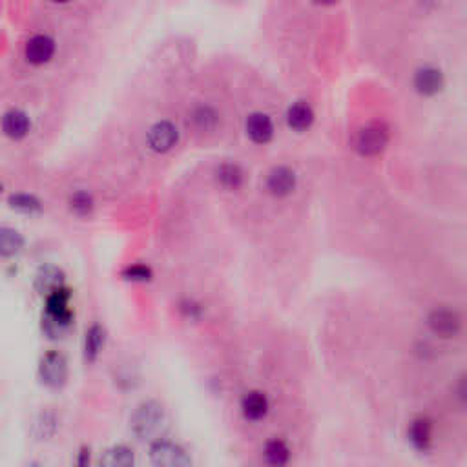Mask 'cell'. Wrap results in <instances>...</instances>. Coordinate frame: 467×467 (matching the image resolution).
<instances>
[{
	"label": "cell",
	"instance_id": "obj_6",
	"mask_svg": "<svg viewBox=\"0 0 467 467\" xmlns=\"http://www.w3.org/2000/svg\"><path fill=\"white\" fill-rule=\"evenodd\" d=\"M177 141H179V132L168 121L155 123L150 128V132H148V146L154 152H159V154L172 150L174 146L177 145Z\"/></svg>",
	"mask_w": 467,
	"mask_h": 467
},
{
	"label": "cell",
	"instance_id": "obj_23",
	"mask_svg": "<svg viewBox=\"0 0 467 467\" xmlns=\"http://www.w3.org/2000/svg\"><path fill=\"white\" fill-rule=\"evenodd\" d=\"M265 459L269 460L270 463H285L289 459V449L286 445L279 440H272L265 447Z\"/></svg>",
	"mask_w": 467,
	"mask_h": 467
},
{
	"label": "cell",
	"instance_id": "obj_16",
	"mask_svg": "<svg viewBox=\"0 0 467 467\" xmlns=\"http://www.w3.org/2000/svg\"><path fill=\"white\" fill-rule=\"evenodd\" d=\"M106 332L101 325H93L90 327L88 332H86V338H84V356L88 362H95L99 356V353L102 351V345H104Z\"/></svg>",
	"mask_w": 467,
	"mask_h": 467
},
{
	"label": "cell",
	"instance_id": "obj_7",
	"mask_svg": "<svg viewBox=\"0 0 467 467\" xmlns=\"http://www.w3.org/2000/svg\"><path fill=\"white\" fill-rule=\"evenodd\" d=\"M24 55H26L30 64L42 66V64L51 61L53 55H55V40L48 35L31 37V39L26 42Z\"/></svg>",
	"mask_w": 467,
	"mask_h": 467
},
{
	"label": "cell",
	"instance_id": "obj_10",
	"mask_svg": "<svg viewBox=\"0 0 467 467\" xmlns=\"http://www.w3.org/2000/svg\"><path fill=\"white\" fill-rule=\"evenodd\" d=\"M267 186H269L270 194L279 195V198L289 195L296 188V174L286 166L274 168L272 172L269 174Z\"/></svg>",
	"mask_w": 467,
	"mask_h": 467
},
{
	"label": "cell",
	"instance_id": "obj_18",
	"mask_svg": "<svg viewBox=\"0 0 467 467\" xmlns=\"http://www.w3.org/2000/svg\"><path fill=\"white\" fill-rule=\"evenodd\" d=\"M190 119L195 124V128H199L201 132H212L217 126V123H219V115H217V111L212 106L203 104L194 108Z\"/></svg>",
	"mask_w": 467,
	"mask_h": 467
},
{
	"label": "cell",
	"instance_id": "obj_21",
	"mask_svg": "<svg viewBox=\"0 0 467 467\" xmlns=\"http://www.w3.org/2000/svg\"><path fill=\"white\" fill-rule=\"evenodd\" d=\"M57 429V420L51 413H44L37 418V422L33 423V437L37 440H48L49 437H53V432Z\"/></svg>",
	"mask_w": 467,
	"mask_h": 467
},
{
	"label": "cell",
	"instance_id": "obj_4",
	"mask_svg": "<svg viewBox=\"0 0 467 467\" xmlns=\"http://www.w3.org/2000/svg\"><path fill=\"white\" fill-rule=\"evenodd\" d=\"M389 141V132L384 124L372 123L358 132L356 150L363 155H376L384 150Z\"/></svg>",
	"mask_w": 467,
	"mask_h": 467
},
{
	"label": "cell",
	"instance_id": "obj_11",
	"mask_svg": "<svg viewBox=\"0 0 467 467\" xmlns=\"http://www.w3.org/2000/svg\"><path fill=\"white\" fill-rule=\"evenodd\" d=\"M64 285V272L55 265H46L40 267V270L35 276V289L40 294L48 296L49 292L57 291Z\"/></svg>",
	"mask_w": 467,
	"mask_h": 467
},
{
	"label": "cell",
	"instance_id": "obj_3",
	"mask_svg": "<svg viewBox=\"0 0 467 467\" xmlns=\"http://www.w3.org/2000/svg\"><path fill=\"white\" fill-rule=\"evenodd\" d=\"M150 460L155 466L163 467H183L190 466L192 460L181 445L168 440H157L150 447Z\"/></svg>",
	"mask_w": 467,
	"mask_h": 467
},
{
	"label": "cell",
	"instance_id": "obj_12",
	"mask_svg": "<svg viewBox=\"0 0 467 467\" xmlns=\"http://www.w3.org/2000/svg\"><path fill=\"white\" fill-rule=\"evenodd\" d=\"M2 128L9 139H24L30 132V117L20 110H11L2 119Z\"/></svg>",
	"mask_w": 467,
	"mask_h": 467
},
{
	"label": "cell",
	"instance_id": "obj_14",
	"mask_svg": "<svg viewBox=\"0 0 467 467\" xmlns=\"http://www.w3.org/2000/svg\"><path fill=\"white\" fill-rule=\"evenodd\" d=\"M241 409L245 418L256 422V420H261L267 415V411H269V400H267L263 392H248L247 396L243 398Z\"/></svg>",
	"mask_w": 467,
	"mask_h": 467
},
{
	"label": "cell",
	"instance_id": "obj_15",
	"mask_svg": "<svg viewBox=\"0 0 467 467\" xmlns=\"http://www.w3.org/2000/svg\"><path fill=\"white\" fill-rule=\"evenodd\" d=\"M217 183L226 190H238L245 181V172L238 163H223L216 170Z\"/></svg>",
	"mask_w": 467,
	"mask_h": 467
},
{
	"label": "cell",
	"instance_id": "obj_22",
	"mask_svg": "<svg viewBox=\"0 0 467 467\" xmlns=\"http://www.w3.org/2000/svg\"><path fill=\"white\" fill-rule=\"evenodd\" d=\"M70 208L75 212L77 216H88L93 210V198L88 192L79 190L70 198Z\"/></svg>",
	"mask_w": 467,
	"mask_h": 467
},
{
	"label": "cell",
	"instance_id": "obj_2",
	"mask_svg": "<svg viewBox=\"0 0 467 467\" xmlns=\"http://www.w3.org/2000/svg\"><path fill=\"white\" fill-rule=\"evenodd\" d=\"M39 376L42 384L51 389H61L68 380V362L57 351H49L42 356L39 365Z\"/></svg>",
	"mask_w": 467,
	"mask_h": 467
},
{
	"label": "cell",
	"instance_id": "obj_17",
	"mask_svg": "<svg viewBox=\"0 0 467 467\" xmlns=\"http://www.w3.org/2000/svg\"><path fill=\"white\" fill-rule=\"evenodd\" d=\"M135 462L133 459V451L126 445H114L110 449L106 451L101 456L102 466H110V467H126L132 466Z\"/></svg>",
	"mask_w": 467,
	"mask_h": 467
},
{
	"label": "cell",
	"instance_id": "obj_24",
	"mask_svg": "<svg viewBox=\"0 0 467 467\" xmlns=\"http://www.w3.org/2000/svg\"><path fill=\"white\" fill-rule=\"evenodd\" d=\"M124 279L130 281H150L152 279V270L146 265H132L123 272Z\"/></svg>",
	"mask_w": 467,
	"mask_h": 467
},
{
	"label": "cell",
	"instance_id": "obj_28",
	"mask_svg": "<svg viewBox=\"0 0 467 467\" xmlns=\"http://www.w3.org/2000/svg\"><path fill=\"white\" fill-rule=\"evenodd\" d=\"M53 2H59V4H66V2H70V0H53Z\"/></svg>",
	"mask_w": 467,
	"mask_h": 467
},
{
	"label": "cell",
	"instance_id": "obj_5",
	"mask_svg": "<svg viewBox=\"0 0 467 467\" xmlns=\"http://www.w3.org/2000/svg\"><path fill=\"white\" fill-rule=\"evenodd\" d=\"M413 84H415V90L420 95L435 97L445 88V75L444 71L437 66H422L416 70Z\"/></svg>",
	"mask_w": 467,
	"mask_h": 467
},
{
	"label": "cell",
	"instance_id": "obj_8",
	"mask_svg": "<svg viewBox=\"0 0 467 467\" xmlns=\"http://www.w3.org/2000/svg\"><path fill=\"white\" fill-rule=\"evenodd\" d=\"M245 130H247V135L250 137L252 141L257 142V145H267L274 137L272 119L267 114H261V111L248 115L247 123H245Z\"/></svg>",
	"mask_w": 467,
	"mask_h": 467
},
{
	"label": "cell",
	"instance_id": "obj_27",
	"mask_svg": "<svg viewBox=\"0 0 467 467\" xmlns=\"http://www.w3.org/2000/svg\"><path fill=\"white\" fill-rule=\"evenodd\" d=\"M313 2L317 6H334L338 0H313Z\"/></svg>",
	"mask_w": 467,
	"mask_h": 467
},
{
	"label": "cell",
	"instance_id": "obj_13",
	"mask_svg": "<svg viewBox=\"0 0 467 467\" xmlns=\"http://www.w3.org/2000/svg\"><path fill=\"white\" fill-rule=\"evenodd\" d=\"M314 121V111L307 102L300 101L294 102V104L289 108L286 111V123L296 132H303V130L310 128V124Z\"/></svg>",
	"mask_w": 467,
	"mask_h": 467
},
{
	"label": "cell",
	"instance_id": "obj_19",
	"mask_svg": "<svg viewBox=\"0 0 467 467\" xmlns=\"http://www.w3.org/2000/svg\"><path fill=\"white\" fill-rule=\"evenodd\" d=\"M24 248V238L15 229H2L0 232V252L4 257L17 256Z\"/></svg>",
	"mask_w": 467,
	"mask_h": 467
},
{
	"label": "cell",
	"instance_id": "obj_9",
	"mask_svg": "<svg viewBox=\"0 0 467 467\" xmlns=\"http://www.w3.org/2000/svg\"><path fill=\"white\" fill-rule=\"evenodd\" d=\"M73 325V313L64 310V313H48L42 316V331L48 338L59 339L66 334Z\"/></svg>",
	"mask_w": 467,
	"mask_h": 467
},
{
	"label": "cell",
	"instance_id": "obj_20",
	"mask_svg": "<svg viewBox=\"0 0 467 467\" xmlns=\"http://www.w3.org/2000/svg\"><path fill=\"white\" fill-rule=\"evenodd\" d=\"M9 207L13 208V210L23 212V214H30L31 216V214H39L42 205H40L39 199L33 198V195L17 194L9 198Z\"/></svg>",
	"mask_w": 467,
	"mask_h": 467
},
{
	"label": "cell",
	"instance_id": "obj_26",
	"mask_svg": "<svg viewBox=\"0 0 467 467\" xmlns=\"http://www.w3.org/2000/svg\"><path fill=\"white\" fill-rule=\"evenodd\" d=\"M88 462H90V449H83V451H80L79 463H80V466H86Z\"/></svg>",
	"mask_w": 467,
	"mask_h": 467
},
{
	"label": "cell",
	"instance_id": "obj_1",
	"mask_svg": "<svg viewBox=\"0 0 467 467\" xmlns=\"http://www.w3.org/2000/svg\"><path fill=\"white\" fill-rule=\"evenodd\" d=\"M163 420H164L163 406H159L157 401L154 400L142 401L132 416L133 435H135L137 438H141V440L152 438L155 432L161 429Z\"/></svg>",
	"mask_w": 467,
	"mask_h": 467
},
{
	"label": "cell",
	"instance_id": "obj_25",
	"mask_svg": "<svg viewBox=\"0 0 467 467\" xmlns=\"http://www.w3.org/2000/svg\"><path fill=\"white\" fill-rule=\"evenodd\" d=\"M181 310L185 313V316L195 320V317H199V314H201V305H198L195 301H183Z\"/></svg>",
	"mask_w": 467,
	"mask_h": 467
}]
</instances>
